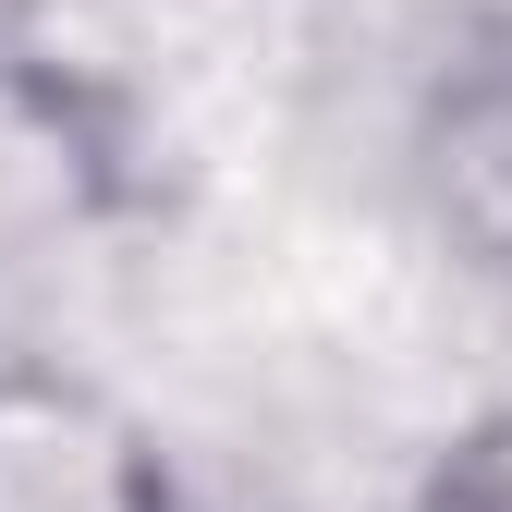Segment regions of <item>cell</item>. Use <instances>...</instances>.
Segmentation results:
<instances>
[{"label": "cell", "mask_w": 512, "mask_h": 512, "mask_svg": "<svg viewBox=\"0 0 512 512\" xmlns=\"http://www.w3.org/2000/svg\"><path fill=\"white\" fill-rule=\"evenodd\" d=\"M0 512H183V476L110 378L0 354Z\"/></svg>", "instance_id": "7a4b0ae2"}, {"label": "cell", "mask_w": 512, "mask_h": 512, "mask_svg": "<svg viewBox=\"0 0 512 512\" xmlns=\"http://www.w3.org/2000/svg\"><path fill=\"white\" fill-rule=\"evenodd\" d=\"M135 220V122L110 74L0 25V281Z\"/></svg>", "instance_id": "6da1fadb"}, {"label": "cell", "mask_w": 512, "mask_h": 512, "mask_svg": "<svg viewBox=\"0 0 512 512\" xmlns=\"http://www.w3.org/2000/svg\"><path fill=\"white\" fill-rule=\"evenodd\" d=\"M415 512H512V403L464 415V427L427 452V476H415Z\"/></svg>", "instance_id": "277c9868"}, {"label": "cell", "mask_w": 512, "mask_h": 512, "mask_svg": "<svg viewBox=\"0 0 512 512\" xmlns=\"http://www.w3.org/2000/svg\"><path fill=\"white\" fill-rule=\"evenodd\" d=\"M403 171H415L427 232L452 244V269H476V281L512 293V0L476 13L452 37V61L427 74Z\"/></svg>", "instance_id": "3957f363"}]
</instances>
